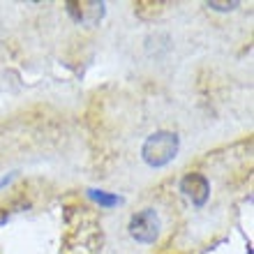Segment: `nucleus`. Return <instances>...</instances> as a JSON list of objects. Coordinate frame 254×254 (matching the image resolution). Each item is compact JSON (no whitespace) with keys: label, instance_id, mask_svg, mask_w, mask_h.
I'll return each instance as SVG.
<instances>
[{"label":"nucleus","instance_id":"nucleus-1","mask_svg":"<svg viewBox=\"0 0 254 254\" xmlns=\"http://www.w3.org/2000/svg\"><path fill=\"white\" fill-rule=\"evenodd\" d=\"M102 245V229L95 224L90 217L81 213L79 224L69 222L67 231V252L69 254H95Z\"/></svg>","mask_w":254,"mask_h":254},{"label":"nucleus","instance_id":"nucleus-2","mask_svg":"<svg viewBox=\"0 0 254 254\" xmlns=\"http://www.w3.org/2000/svg\"><path fill=\"white\" fill-rule=\"evenodd\" d=\"M178 146H181V141H178V134L174 132H155L150 134L141 148V155H143V162H146L148 167H164L169 162L176 157L178 153Z\"/></svg>","mask_w":254,"mask_h":254},{"label":"nucleus","instance_id":"nucleus-5","mask_svg":"<svg viewBox=\"0 0 254 254\" xmlns=\"http://www.w3.org/2000/svg\"><path fill=\"white\" fill-rule=\"evenodd\" d=\"M181 190L185 192V196L192 201L194 206H203L208 201V196H210V185H208V181L201 174H188L181 181Z\"/></svg>","mask_w":254,"mask_h":254},{"label":"nucleus","instance_id":"nucleus-7","mask_svg":"<svg viewBox=\"0 0 254 254\" xmlns=\"http://www.w3.org/2000/svg\"><path fill=\"white\" fill-rule=\"evenodd\" d=\"M162 7H164V2H136L134 12L141 19H155L157 14H162Z\"/></svg>","mask_w":254,"mask_h":254},{"label":"nucleus","instance_id":"nucleus-6","mask_svg":"<svg viewBox=\"0 0 254 254\" xmlns=\"http://www.w3.org/2000/svg\"><path fill=\"white\" fill-rule=\"evenodd\" d=\"M88 196L93 201H97L102 208H114L121 203V196H116V194H109V192H102V190H88Z\"/></svg>","mask_w":254,"mask_h":254},{"label":"nucleus","instance_id":"nucleus-4","mask_svg":"<svg viewBox=\"0 0 254 254\" xmlns=\"http://www.w3.org/2000/svg\"><path fill=\"white\" fill-rule=\"evenodd\" d=\"M67 12L76 23H83V26H95L100 23L104 12H107V5L104 2H97V0H69L65 2Z\"/></svg>","mask_w":254,"mask_h":254},{"label":"nucleus","instance_id":"nucleus-3","mask_svg":"<svg viewBox=\"0 0 254 254\" xmlns=\"http://www.w3.org/2000/svg\"><path fill=\"white\" fill-rule=\"evenodd\" d=\"M129 236L139 243H155L160 236V217L153 208H146L141 213L132 215L129 220Z\"/></svg>","mask_w":254,"mask_h":254},{"label":"nucleus","instance_id":"nucleus-8","mask_svg":"<svg viewBox=\"0 0 254 254\" xmlns=\"http://www.w3.org/2000/svg\"><path fill=\"white\" fill-rule=\"evenodd\" d=\"M208 7H213V9H220V12H227V9H234L238 7V2H208Z\"/></svg>","mask_w":254,"mask_h":254}]
</instances>
